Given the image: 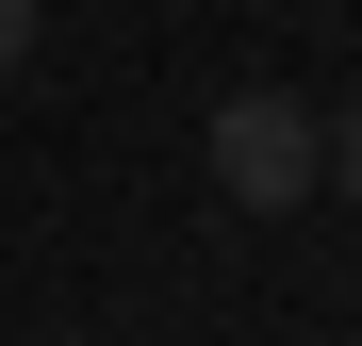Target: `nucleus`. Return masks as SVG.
Here are the masks:
<instances>
[{
	"instance_id": "f257e3e1",
	"label": "nucleus",
	"mask_w": 362,
	"mask_h": 346,
	"mask_svg": "<svg viewBox=\"0 0 362 346\" xmlns=\"http://www.w3.org/2000/svg\"><path fill=\"white\" fill-rule=\"evenodd\" d=\"M214 198L230 214H296L313 198V99H280V83L214 99Z\"/></svg>"
},
{
	"instance_id": "f03ea898",
	"label": "nucleus",
	"mask_w": 362,
	"mask_h": 346,
	"mask_svg": "<svg viewBox=\"0 0 362 346\" xmlns=\"http://www.w3.org/2000/svg\"><path fill=\"white\" fill-rule=\"evenodd\" d=\"M313 182H346V198H362V99H346V115H313Z\"/></svg>"
},
{
	"instance_id": "7ed1b4c3",
	"label": "nucleus",
	"mask_w": 362,
	"mask_h": 346,
	"mask_svg": "<svg viewBox=\"0 0 362 346\" xmlns=\"http://www.w3.org/2000/svg\"><path fill=\"white\" fill-rule=\"evenodd\" d=\"M17 50H33V0H0V67H17Z\"/></svg>"
}]
</instances>
